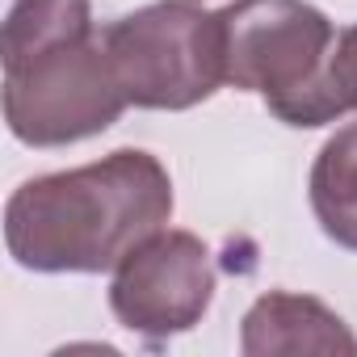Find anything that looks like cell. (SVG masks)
<instances>
[{"label": "cell", "instance_id": "6da1fadb", "mask_svg": "<svg viewBox=\"0 0 357 357\" xmlns=\"http://www.w3.org/2000/svg\"><path fill=\"white\" fill-rule=\"evenodd\" d=\"M172 219V176L139 147L17 185L5 206V244L34 273L118 269Z\"/></svg>", "mask_w": 357, "mask_h": 357}, {"label": "cell", "instance_id": "7a4b0ae2", "mask_svg": "<svg viewBox=\"0 0 357 357\" xmlns=\"http://www.w3.org/2000/svg\"><path fill=\"white\" fill-rule=\"evenodd\" d=\"M219 26L227 84L261 93L286 126H319L332 22L307 0H236L219 9Z\"/></svg>", "mask_w": 357, "mask_h": 357}, {"label": "cell", "instance_id": "3957f363", "mask_svg": "<svg viewBox=\"0 0 357 357\" xmlns=\"http://www.w3.org/2000/svg\"><path fill=\"white\" fill-rule=\"evenodd\" d=\"M126 93L101 34L63 38L30 55L5 59V122L30 147H68L109 130Z\"/></svg>", "mask_w": 357, "mask_h": 357}, {"label": "cell", "instance_id": "277c9868", "mask_svg": "<svg viewBox=\"0 0 357 357\" xmlns=\"http://www.w3.org/2000/svg\"><path fill=\"white\" fill-rule=\"evenodd\" d=\"M101 43L126 101L139 109H190L227 84L219 13L194 0H160L126 13L101 30Z\"/></svg>", "mask_w": 357, "mask_h": 357}, {"label": "cell", "instance_id": "5b68a950", "mask_svg": "<svg viewBox=\"0 0 357 357\" xmlns=\"http://www.w3.org/2000/svg\"><path fill=\"white\" fill-rule=\"evenodd\" d=\"M215 298L211 248L194 231L147 236L109 282V307L122 328L147 340L190 332Z\"/></svg>", "mask_w": 357, "mask_h": 357}, {"label": "cell", "instance_id": "8992f818", "mask_svg": "<svg viewBox=\"0 0 357 357\" xmlns=\"http://www.w3.org/2000/svg\"><path fill=\"white\" fill-rule=\"evenodd\" d=\"M240 349L248 357H294V353H357V336L349 324L311 294L269 290L261 294L240 328Z\"/></svg>", "mask_w": 357, "mask_h": 357}, {"label": "cell", "instance_id": "52a82bcc", "mask_svg": "<svg viewBox=\"0 0 357 357\" xmlns=\"http://www.w3.org/2000/svg\"><path fill=\"white\" fill-rule=\"evenodd\" d=\"M311 211L332 244L357 252V122L319 147L311 164Z\"/></svg>", "mask_w": 357, "mask_h": 357}, {"label": "cell", "instance_id": "ba28073f", "mask_svg": "<svg viewBox=\"0 0 357 357\" xmlns=\"http://www.w3.org/2000/svg\"><path fill=\"white\" fill-rule=\"evenodd\" d=\"M93 34V9L89 0H13L5 17V38H0V55L17 59L38 47L63 43Z\"/></svg>", "mask_w": 357, "mask_h": 357}, {"label": "cell", "instance_id": "9c48e42d", "mask_svg": "<svg viewBox=\"0 0 357 357\" xmlns=\"http://www.w3.org/2000/svg\"><path fill=\"white\" fill-rule=\"evenodd\" d=\"M357 114V26L340 30L328 55L324 72V93H319V126Z\"/></svg>", "mask_w": 357, "mask_h": 357}]
</instances>
